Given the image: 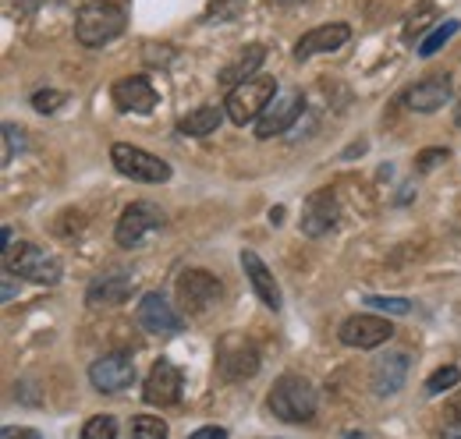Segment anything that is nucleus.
<instances>
[{
	"instance_id": "obj_21",
	"label": "nucleus",
	"mask_w": 461,
	"mask_h": 439,
	"mask_svg": "<svg viewBox=\"0 0 461 439\" xmlns=\"http://www.w3.org/2000/svg\"><path fill=\"white\" fill-rule=\"evenodd\" d=\"M263 60H267V47H263V43L245 47L234 60H228V64L221 67V82H224L228 89H238L241 82H249V78L259 75V64H263Z\"/></svg>"
},
{
	"instance_id": "obj_23",
	"label": "nucleus",
	"mask_w": 461,
	"mask_h": 439,
	"mask_svg": "<svg viewBox=\"0 0 461 439\" xmlns=\"http://www.w3.org/2000/svg\"><path fill=\"white\" fill-rule=\"evenodd\" d=\"M433 18H437V4H429V0H422V4H415L411 11H408V18H404V43H415L429 25H433Z\"/></svg>"
},
{
	"instance_id": "obj_16",
	"label": "nucleus",
	"mask_w": 461,
	"mask_h": 439,
	"mask_svg": "<svg viewBox=\"0 0 461 439\" xmlns=\"http://www.w3.org/2000/svg\"><path fill=\"white\" fill-rule=\"evenodd\" d=\"M351 40V25L345 22H330V25H316L309 29L298 43H294V60H312L316 54H334Z\"/></svg>"
},
{
	"instance_id": "obj_7",
	"label": "nucleus",
	"mask_w": 461,
	"mask_h": 439,
	"mask_svg": "<svg viewBox=\"0 0 461 439\" xmlns=\"http://www.w3.org/2000/svg\"><path fill=\"white\" fill-rule=\"evenodd\" d=\"M164 223H167V217H164V210H160L157 202H131V206H124V213L117 220L114 241L121 248H135V245H142L153 230H160Z\"/></svg>"
},
{
	"instance_id": "obj_1",
	"label": "nucleus",
	"mask_w": 461,
	"mask_h": 439,
	"mask_svg": "<svg viewBox=\"0 0 461 439\" xmlns=\"http://www.w3.org/2000/svg\"><path fill=\"white\" fill-rule=\"evenodd\" d=\"M124 29H128V14L114 0H86L75 14V40L89 50L114 43L117 36H124Z\"/></svg>"
},
{
	"instance_id": "obj_25",
	"label": "nucleus",
	"mask_w": 461,
	"mask_h": 439,
	"mask_svg": "<svg viewBox=\"0 0 461 439\" xmlns=\"http://www.w3.org/2000/svg\"><path fill=\"white\" fill-rule=\"evenodd\" d=\"M458 32H461V22L458 18H447L444 25H437V29L419 43V57H433L444 43H447V40H451V36H458Z\"/></svg>"
},
{
	"instance_id": "obj_28",
	"label": "nucleus",
	"mask_w": 461,
	"mask_h": 439,
	"mask_svg": "<svg viewBox=\"0 0 461 439\" xmlns=\"http://www.w3.org/2000/svg\"><path fill=\"white\" fill-rule=\"evenodd\" d=\"M22 149H25V128H18V124H4V166L11 164Z\"/></svg>"
},
{
	"instance_id": "obj_35",
	"label": "nucleus",
	"mask_w": 461,
	"mask_h": 439,
	"mask_svg": "<svg viewBox=\"0 0 461 439\" xmlns=\"http://www.w3.org/2000/svg\"><path fill=\"white\" fill-rule=\"evenodd\" d=\"M11 276L14 273H4V301H11V298H14V283H11Z\"/></svg>"
},
{
	"instance_id": "obj_36",
	"label": "nucleus",
	"mask_w": 461,
	"mask_h": 439,
	"mask_svg": "<svg viewBox=\"0 0 461 439\" xmlns=\"http://www.w3.org/2000/svg\"><path fill=\"white\" fill-rule=\"evenodd\" d=\"M440 439H461V426H444Z\"/></svg>"
},
{
	"instance_id": "obj_5",
	"label": "nucleus",
	"mask_w": 461,
	"mask_h": 439,
	"mask_svg": "<svg viewBox=\"0 0 461 439\" xmlns=\"http://www.w3.org/2000/svg\"><path fill=\"white\" fill-rule=\"evenodd\" d=\"M111 164H114L121 177L139 181V184H164V181H171V164L167 160H160V157H153V153H146V149H139L131 142H114L111 146Z\"/></svg>"
},
{
	"instance_id": "obj_8",
	"label": "nucleus",
	"mask_w": 461,
	"mask_h": 439,
	"mask_svg": "<svg viewBox=\"0 0 461 439\" xmlns=\"http://www.w3.org/2000/svg\"><path fill=\"white\" fill-rule=\"evenodd\" d=\"M217 369L221 376L230 380V383H241V380H252L259 372V351L252 340L230 333L217 344Z\"/></svg>"
},
{
	"instance_id": "obj_11",
	"label": "nucleus",
	"mask_w": 461,
	"mask_h": 439,
	"mask_svg": "<svg viewBox=\"0 0 461 439\" xmlns=\"http://www.w3.org/2000/svg\"><path fill=\"white\" fill-rule=\"evenodd\" d=\"M181 372L177 365L167 362V358H157L149 376H146V386H142V400L153 404V408H174L181 400Z\"/></svg>"
},
{
	"instance_id": "obj_2",
	"label": "nucleus",
	"mask_w": 461,
	"mask_h": 439,
	"mask_svg": "<svg viewBox=\"0 0 461 439\" xmlns=\"http://www.w3.org/2000/svg\"><path fill=\"white\" fill-rule=\"evenodd\" d=\"M267 408H270L274 418H281L288 426L312 422V415H316V390H312V383L305 376L288 372V376H281L274 383L270 397H267Z\"/></svg>"
},
{
	"instance_id": "obj_12",
	"label": "nucleus",
	"mask_w": 461,
	"mask_h": 439,
	"mask_svg": "<svg viewBox=\"0 0 461 439\" xmlns=\"http://www.w3.org/2000/svg\"><path fill=\"white\" fill-rule=\"evenodd\" d=\"M139 327L146 329V333H157V336H177L181 333V316H177V309H174L171 301L160 294V291H149L142 301H139Z\"/></svg>"
},
{
	"instance_id": "obj_26",
	"label": "nucleus",
	"mask_w": 461,
	"mask_h": 439,
	"mask_svg": "<svg viewBox=\"0 0 461 439\" xmlns=\"http://www.w3.org/2000/svg\"><path fill=\"white\" fill-rule=\"evenodd\" d=\"M461 383V372L458 365H444V369H437L429 380H426V393L429 397H440V393H447V390H455Z\"/></svg>"
},
{
	"instance_id": "obj_4",
	"label": "nucleus",
	"mask_w": 461,
	"mask_h": 439,
	"mask_svg": "<svg viewBox=\"0 0 461 439\" xmlns=\"http://www.w3.org/2000/svg\"><path fill=\"white\" fill-rule=\"evenodd\" d=\"M277 96V78L274 75H256L249 82H241L238 89H230L228 100H224V110H228V121L234 124H252L263 117V110L274 103Z\"/></svg>"
},
{
	"instance_id": "obj_29",
	"label": "nucleus",
	"mask_w": 461,
	"mask_h": 439,
	"mask_svg": "<svg viewBox=\"0 0 461 439\" xmlns=\"http://www.w3.org/2000/svg\"><path fill=\"white\" fill-rule=\"evenodd\" d=\"M366 305H369V309H376V312H391V316H408V312H411V301H408V298H384V294H369V298H366Z\"/></svg>"
},
{
	"instance_id": "obj_14",
	"label": "nucleus",
	"mask_w": 461,
	"mask_h": 439,
	"mask_svg": "<svg viewBox=\"0 0 461 439\" xmlns=\"http://www.w3.org/2000/svg\"><path fill=\"white\" fill-rule=\"evenodd\" d=\"M89 383L100 393H121L135 383V362L128 354H104L89 365Z\"/></svg>"
},
{
	"instance_id": "obj_9",
	"label": "nucleus",
	"mask_w": 461,
	"mask_h": 439,
	"mask_svg": "<svg viewBox=\"0 0 461 439\" xmlns=\"http://www.w3.org/2000/svg\"><path fill=\"white\" fill-rule=\"evenodd\" d=\"M338 336H341L345 347L373 351V347H380V344H387V340L394 336V327H391V319H384V316L362 312V316H348L345 323H341V329H338Z\"/></svg>"
},
{
	"instance_id": "obj_27",
	"label": "nucleus",
	"mask_w": 461,
	"mask_h": 439,
	"mask_svg": "<svg viewBox=\"0 0 461 439\" xmlns=\"http://www.w3.org/2000/svg\"><path fill=\"white\" fill-rule=\"evenodd\" d=\"M82 439H117V418L114 415H93L82 426Z\"/></svg>"
},
{
	"instance_id": "obj_13",
	"label": "nucleus",
	"mask_w": 461,
	"mask_h": 439,
	"mask_svg": "<svg viewBox=\"0 0 461 439\" xmlns=\"http://www.w3.org/2000/svg\"><path fill=\"white\" fill-rule=\"evenodd\" d=\"M111 100L121 113H153L157 110V89L146 75H128L111 85Z\"/></svg>"
},
{
	"instance_id": "obj_20",
	"label": "nucleus",
	"mask_w": 461,
	"mask_h": 439,
	"mask_svg": "<svg viewBox=\"0 0 461 439\" xmlns=\"http://www.w3.org/2000/svg\"><path fill=\"white\" fill-rule=\"evenodd\" d=\"M369 380H373V390H376L380 397H394L404 386V380H408V354H404V351H394V354L376 358Z\"/></svg>"
},
{
	"instance_id": "obj_18",
	"label": "nucleus",
	"mask_w": 461,
	"mask_h": 439,
	"mask_svg": "<svg viewBox=\"0 0 461 439\" xmlns=\"http://www.w3.org/2000/svg\"><path fill=\"white\" fill-rule=\"evenodd\" d=\"M131 287H135V276L128 273V270H111V273H100L89 283L86 301L93 309H100V305H121V301H128Z\"/></svg>"
},
{
	"instance_id": "obj_31",
	"label": "nucleus",
	"mask_w": 461,
	"mask_h": 439,
	"mask_svg": "<svg viewBox=\"0 0 461 439\" xmlns=\"http://www.w3.org/2000/svg\"><path fill=\"white\" fill-rule=\"evenodd\" d=\"M447 157H451L447 149H422V153L415 157V170H419V174H429V170H437L440 164H447Z\"/></svg>"
},
{
	"instance_id": "obj_37",
	"label": "nucleus",
	"mask_w": 461,
	"mask_h": 439,
	"mask_svg": "<svg viewBox=\"0 0 461 439\" xmlns=\"http://www.w3.org/2000/svg\"><path fill=\"white\" fill-rule=\"evenodd\" d=\"M455 124H458V128H461V103H458V107H455Z\"/></svg>"
},
{
	"instance_id": "obj_6",
	"label": "nucleus",
	"mask_w": 461,
	"mask_h": 439,
	"mask_svg": "<svg viewBox=\"0 0 461 439\" xmlns=\"http://www.w3.org/2000/svg\"><path fill=\"white\" fill-rule=\"evenodd\" d=\"M177 301L188 316H206L224 301V283L206 270H185L177 276Z\"/></svg>"
},
{
	"instance_id": "obj_17",
	"label": "nucleus",
	"mask_w": 461,
	"mask_h": 439,
	"mask_svg": "<svg viewBox=\"0 0 461 439\" xmlns=\"http://www.w3.org/2000/svg\"><path fill=\"white\" fill-rule=\"evenodd\" d=\"M451 93H455L451 75H447V71H437V75H429V78L415 82V85L404 93V103H408V110L433 113V110H440L444 103H451Z\"/></svg>"
},
{
	"instance_id": "obj_19",
	"label": "nucleus",
	"mask_w": 461,
	"mask_h": 439,
	"mask_svg": "<svg viewBox=\"0 0 461 439\" xmlns=\"http://www.w3.org/2000/svg\"><path fill=\"white\" fill-rule=\"evenodd\" d=\"M241 270L249 276V283H252V291H256V298L267 305V309H281V287H277V280L270 273V266L256 255V252H241Z\"/></svg>"
},
{
	"instance_id": "obj_15",
	"label": "nucleus",
	"mask_w": 461,
	"mask_h": 439,
	"mask_svg": "<svg viewBox=\"0 0 461 439\" xmlns=\"http://www.w3.org/2000/svg\"><path fill=\"white\" fill-rule=\"evenodd\" d=\"M334 223H338V195L330 188L312 192L302 206V223H298L302 234L305 237H323V234L334 230Z\"/></svg>"
},
{
	"instance_id": "obj_24",
	"label": "nucleus",
	"mask_w": 461,
	"mask_h": 439,
	"mask_svg": "<svg viewBox=\"0 0 461 439\" xmlns=\"http://www.w3.org/2000/svg\"><path fill=\"white\" fill-rule=\"evenodd\" d=\"M131 439H167V422L160 415H135L128 426Z\"/></svg>"
},
{
	"instance_id": "obj_3",
	"label": "nucleus",
	"mask_w": 461,
	"mask_h": 439,
	"mask_svg": "<svg viewBox=\"0 0 461 439\" xmlns=\"http://www.w3.org/2000/svg\"><path fill=\"white\" fill-rule=\"evenodd\" d=\"M4 270L7 273H18L22 280H32L40 287H54L60 276H64V266H60L58 255L47 252L43 245H29V241L11 245L4 252Z\"/></svg>"
},
{
	"instance_id": "obj_33",
	"label": "nucleus",
	"mask_w": 461,
	"mask_h": 439,
	"mask_svg": "<svg viewBox=\"0 0 461 439\" xmlns=\"http://www.w3.org/2000/svg\"><path fill=\"white\" fill-rule=\"evenodd\" d=\"M447 426H461V393H455L447 404Z\"/></svg>"
},
{
	"instance_id": "obj_10",
	"label": "nucleus",
	"mask_w": 461,
	"mask_h": 439,
	"mask_svg": "<svg viewBox=\"0 0 461 439\" xmlns=\"http://www.w3.org/2000/svg\"><path fill=\"white\" fill-rule=\"evenodd\" d=\"M302 110H305V96H302V89H288V93H277L274 96V103L263 110V117L256 121V139H277V135H285L291 124L302 117Z\"/></svg>"
},
{
	"instance_id": "obj_30",
	"label": "nucleus",
	"mask_w": 461,
	"mask_h": 439,
	"mask_svg": "<svg viewBox=\"0 0 461 439\" xmlns=\"http://www.w3.org/2000/svg\"><path fill=\"white\" fill-rule=\"evenodd\" d=\"M60 103H64V93H58V89H40L32 96V110L36 113H58Z\"/></svg>"
},
{
	"instance_id": "obj_32",
	"label": "nucleus",
	"mask_w": 461,
	"mask_h": 439,
	"mask_svg": "<svg viewBox=\"0 0 461 439\" xmlns=\"http://www.w3.org/2000/svg\"><path fill=\"white\" fill-rule=\"evenodd\" d=\"M188 439H228V429L224 426H206V429L188 433Z\"/></svg>"
},
{
	"instance_id": "obj_34",
	"label": "nucleus",
	"mask_w": 461,
	"mask_h": 439,
	"mask_svg": "<svg viewBox=\"0 0 461 439\" xmlns=\"http://www.w3.org/2000/svg\"><path fill=\"white\" fill-rule=\"evenodd\" d=\"M0 439H43V436H40L36 429H4Z\"/></svg>"
},
{
	"instance_id": "obj_22",
	"label": "nucleus",
	"mask_w": 461,
	"mask_h": 439,
	"mask_svg": "<svg viewBox=\"0 0 461 439\" xmlns=\"http://www.w3.org/2000/svg\"><path fill=\"white\" fill-rule=\"evenodd\" d=\"M224 117H228V110L213 107V103H206V107H195L188 110L181 121H177V131L188 139H206V135H213L221 124H224Z\"/></svg>"
}]
</instances>
